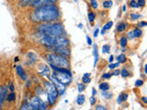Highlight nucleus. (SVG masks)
Segmentation results:
<instances>
[{
    "mask_svg": "<svg viewBox=\"0 0 147 110\" xmlns=\"http://www.w3.org/2000/svg\"><path fill=\"white\" fill-rule=\"evenodd\" d=\"M61 17L60 8L56 4H50L34 8L30 18L34 23H46L58 21Z\"/></svg>",
    "mask_w": 147,
    "mask_h": 110,
    "instance_id": "obj_1",
    "label": "nucleus"
},
{
    "mask_svg": "<svg viewBox=\"0 0 147 110\" xmlns=\"http://www.w3.org/2000/svg\"><path fill=\"white\" fill-rule=\"evenodd\" d=\"M38 30L40 33H42V35H47L50 37L66 36L65 29L62 23L59 21L43 23L39 26Z\"/></svg>",
    "mask_w": 147,
    "mask_h": 110,
    "instance_id": "obj_2",
    "label": "nucleus"
},
{
    "mask_svg": "<svg viewBox=\"0 0 147 110\" xmlns=\"http://www.w3.org/2000/svg\"><path fill=\"white\" fill-rule=\"evenodd\" d=\"M45 58L49 62H51L55 66L70 69V61H69V59L62 56V55H59L57 53L52 52L46 53Z\"/></svg>",
    "mask_w": 147,
    "mask_h": 110,
    "instance_id": "obj_3",
    "label": "nucleus"
},
{
    "mask_svg": "<svg viewBox=\"0 0 147 110\" xmlns=\"http://www.w3.org/2000/svg\"><path fill=\"white\" fill-rule=\"evenodd\" d=\"M43 86L45 89V93L47 95L49 105L53 107L58 100L59 92L51 81H43Z\"/></svg>",
    "mask_w": 147,
    "mask_h": 110,
    "instance_id": "obj_4",
    "label": "nucleus"
},
{
    "mask_svg": "<svg viewBox=\"0 0 147 110\" xmlns=\"http://www.w3.org/2000/svg\"><path fill=\"white\" fill-rule=\"evenodd\" d=\"M53 75L64 86H68L72 82V73L70 71H68V72H53Z\"/></svg>",
    "mask_w": 147,
    "mask_h": 110,
    "instance_id": "obj_5",
    "label": "nucleus"
},
{
    "mask_svg": "<svg viewBox=\"0 0 147 110\" xmlns=\"http://www.w3.org/2000/svg\"><path fill=\"white\" fill-rule=\"evenodd\" d=\"M30 109L33 110H43L47 109V105L45 102L40 98V96L36 95L31 97L30 100Z\"/></svg>",
    "mask_w": 147,
    "mask_h": 110,
    "instance_id": "obj_6",
    "label": "nucleus"
},
{
    "mask_svg": "<svg viewBox=\"0 0 147 110\" xmlns=\"http://www.w3.org/2000/svg\"><path fill=\"white\" fill-rule=\"evenodd\" d=\"M50 52H55L63 57L69 58L71 56V49L69 47H49L47 48Z\"/></svg>",
    "mask_w": 147,
    "mask_h": 110,
    "instance_id": "obj_7",
    "label": "nucleus"
},
{
    "mask_svg": "<svg viewBox=\"0 0 147 110\" xmlns=\"http://www.w3.org/2000/svg\"><path fill=\"white\" fill-rule=\"evenodd\" d=\"M48 78H49V80L55 85V87L57 88V90L59 92V95H63L64 94V92H65V87L66 86H64L63 84H61V82H60L53 75L49 76Z\"/></svg>",
    "mask_w": 147,
    "mask_h": 110,
    "instance_id": "obj_8",
    "label": "nucleus"
},
{
    "mask_svg": "<svg viewBox=\"0 0 147 110\" xmlns=\"http://www.w3.org/2000/svg\"><path fill=\"white\" fill-rule=\"evenodd\" d=\"M57 2H58V0H35V1L30 6V7L37 8L42 6H46V5H50V4H57Z\"/></svg>",
    "mask_w": 147,
    "mask_h": 110,
    "instance_id": "obj_9",
    "label": "nucleus"
},
{
    "mask_svg": "<svg viewBox=\"0 0 147 110\" xmlns=\"http://www.w3.org/2000/svg\"><path fill=\"white\" fill-rule=\"evenodd\" d=\"M16 72L22 81H28V75H27L25 70L23 69V67L21 65L16 66Z\"/></svg>",
    "mask_w": 147,
    "mask_h": 110,
    "instance_id": "obj_10",
    "label": "nucleus"
},
{
    "mask_svg": "<svg viewBox=\"0 0 147 110\" xmlns=\"http://www.w3.org/2000/svg\"><path fill=\"white\" fill-rule=\"evenodd\" d=\"M7 90H8L7 85H5L2 87V91H1V93H0V109L2 107L4 101L6 100V96L7 95Z\"/></svg>",
    "mask_w": 147,
    "mask_h": 110,
    "instance_id": "obj_11",
    "label": "nucleus"
},
{
    "mask_svg": "<svg viewBox=\"0 0 147 110\" xmlns=\"http://www.w3.org/2000/svg\"><path fill=\"white\" fill-rule=\"evenodd\" d=\"M34 1L35 0H20V2H18V6H20V7H30Z\"/></svg>",
    "mask_w": 147,
    "mask_h": 110,
    "instance_id": "obj_12",
    "label": "nucleus"
},
{
    "mask_svg": "<svg viewBox=\"0 0 147 110\" xmlns=\"http://www.w3.org/2000/svg\"><path fill=\"white\" fill-rule=\"evenodd\" d=\"M127 27H128V24L126 22H121V23H119V24L117 25L116 30H117L118 32H123V31H125L127 30Z\"/></svg>",
    "mask_w": 147,
    "mask_h": 110,
    "instance_id": "obj_13",
    "label": "nucleus"
},
{
    "mask_svg": "<svg viewBox=\"0 0 147 110\" xmlns=\"http://www.w3.org/2000/svg\"><path fill=\"white\" fill-rule=\"evenodd\" d=\"M16 93L15 92H10L8 95H7L6 96V100L7 101L8 103H13V102H15L16 101Z\"/></svg>",
    "mask_w": 147,
    "mask_h": 110,
    "instance_id": "obj_14",
    "label": "nucleus"
},
{
    "mask_svg": "<svg viewBox=\"0 0 147 110\" xmlns=\"http://www.w3.org/2000/svg\"><path fill=\"white\" fill-rule=\"evenodd\" d=\"M94 67L96 66V64L98 63V46H94Z\"/></svg>",
    "mask_w": 147,
    "mask_h": 110,
    "instance_id": "obj_15",
    "label": "nucleus"
},
{
    "mask_svg": "<svg viewBox=\"0 0 147 110\" xmlns=\"http://www.w3.org/2000/svg\"><path fill=\"white\" fill-rule=\"evenodd\" d=\"M85 101H86V96L84 95H79L77 96V98H76V103L77 105H82L83 104L85 103Z\"/></svg>",
    "mask_w": 147,
    "mask_h": 110,
    "instance_id": "obj_16",
    "label": "nucleus"
},
{
    "mask_svg": "<svg viewBox=\"0 0 147 110\" xmlns=\"http://www.w3.org/2000/svg\"><path fill=\"white\" fill-rule=\"evenodd\" d=\"M133 35H134L135 38H140L142 35V30L140 29V28H136V29L133 30Z\"/></svg>",
    "mask_w": 147,
    "mask_h": 110,
    "instance_id": "obj_17",
    "label": "nucleus"
},
{
    "mask_svg": "<svg viewBox=\"0 0 147 110\" xmlns=\"http://www.w3.org/2000/svg\"><path fill=\"white\" fill-rule=\"evenodd\" d=\"M20 109H23V110H29V109H30V105L29 101H27V100L23 101V103L21 104Z\"/></svg>",
    "mask_w": 147,
    "mask_h": 110,
    "instance_id": "obj_18",
    "label": "nucleus"
},
{
    "mask_svg": "<svg viewBox=\"0 0 147 110\" xmlns=\"http://www.w3.org/2000/svg\"><path fill=\"white\" fill-rule=\"evenodd\" d=\"M117 62H119V63H124V62H126L127 61V58L126 56L124 54H119V56H117Z\"/></svg>",
    "mask_w": 147,
    "mask_h": 110,
    "instance_id": "obj_19",
    "label": "nucleus"
},
{
    "mask_svg": "<svg viewBox=\"0 0 147 110\" xmlns=\"http://www.w3.org/2000/svg\"><path fill=\"white\" fill-rule=\"evenodd\" d=\"M98 87L101 91H108L109 89V85L108 82H101Z\"/></svg>",
    "mask_w": 147,
    "mask_h": 110,
    "instance_id": "obj_20",
    "label": "nucleus"
},
{
    "mask_svg": "<svg viewBox=\"0 0 147 110\" xmlns=\"http://www.w3.org/2000/svg\"><path fill=\"white\" fill-rule=\"evenodd\" d=\"M119 74L121 75V77H123V78H125V77H129L131 75V73H130V72H129L127 69H125V68H123L122 70H121V72H119Z\"/></svg>",
    "mask_w": 147,
    "mask_h": 110,
    "instance_id": "obj_21",
    "label": "nucleus"
},
{
    "mask_svg": "<svg viewBox=\"0 0 147 110\" xmlns=\"http://www.w3.org/2000/svg\"><path fill=\"white\" fill-rule=\"evenodd\" d=\"M112 1L111 0H106V1H103L102 3V6L104 8H110L112 7Z\"/></svg>",
    "mask_w": 147,
    "mask_h": 110,
    "instance_id": "obj_22",
    "label": "nucleus"
},
{
    "mask_svg": "<svg viewBox=\"0 0 147 110\" xmlns=\"http://www.w3.org/2000/svg\"><path fill=\"white\" fill-rule=\"evenodd\" d=\"M127 43H128V39L127 37H121V40H119V44H121V46L122 48L126 47L127 46Z\"/></svg>",
    "mask_w": 147,
    "mask_h": 110,
    "instance_id": "obj_23",
    "label": "nucleus"
},
{
    "mask_svg": "<svg viewBox=\"0 0 147 110\" xmlns=\"http://www.w3.org/2000/svg\"><path fill=\"white\" fill-rule=\"evenodd\" d=\"M87 17H88V20L90 23H93L96 19V14L94 12H89L87 14Z\"/></svg>",
    "mask_w": 147,
    "mask_h": 110,
    "instance_id": "obj_24",
    "label": "nucleus"
},
{
    "mask_svg": "<svg viewBox=\"0 0 147 110\" xmlns=\"http://www.w3.org/2000/svg\"><path fill=\"white\" fill-rule=\"evenodd\" d=\"M44 94V90L42 89V87H41L40 85H38L36 88V95L38 96H40L41 95Z\"/></svg>",
    "mask_w": 147,
    "mask_h": 110,
    "instance_id": "obj_25",
    "label": "nucleus"
},
{
    "mask_svg": "<svg viewBox=\"0 0 147 110\" xmlns=\"http://www.w3.org/2000/svg\"><path fill=\"white\" fill-rule=\"evenodd\" d=\"M140 17H142V16L139 15V14H136V13H131L130 14V18L131 20H137V19H139Z\"/></svg>",
    "mask_w": 147,
    "mask_h": 110,
    "instance_id": "obj_26",
    "label": "nucleus"
},
{
    "mask_svg": "<svg viewBox=\"0 0 147 110\" xmlns=\"http://www.w3.org/2000/svg\"><path fill=\"white\" fill-rule=\"evenodd\" d=\"M102 95L104 97L106 98V99H110L112 97V94L110 93V92H107V91H102Z\"/></svg>",
    "mask_w": 147,
    "mask_h": 110,
    "instance_id": "obj_27",
    "label": "nucleus"
},
{
    "mask_svg": "<svg viewBox=\"0 0 147 110\" xmlns=\"http://www.w3.org/2000/svg\"><path fill=\"white\" fill-rule=\"evenodd\" d=\"M77 89H78V92H79V93L81 94L82 92L86 89V85L84 84V82H82V84L80 82V84L77 85Z\"/></svg>",
    "mask_w": 147,
    "mask_h": 110,
    "instance_id": "obj_28",
    "label": "nucleus"
},
{
    "mask_svg": "<svg viewBox=\"0 0 147 110\" xmlns=\"http://www.w3.org/2000/svg\"><path fill=\"white\" fill-rule=\"evenodd\" d=\"M112 25H113V22L112 21H109L108 23H106L105 24V26L103 27V29H102V30H104V31H106V30H109L110 28L112 27Z\"/></svg>",
    "mask_w": 147,
    "mask_h": 110,
    "instance_id": "obj_29",
    "label": "nucleus"
},
{
    "mask_svg": "<svg viewBox=\"0 0 147 110\" xmlns=\"http://www.w3.org/2000/svg\"><path fill=\"white\" fill-rule=\"evenodd\" d=\"M90 6L91 7L93 8V9H96L98 7V1L96 0H90Z\"/></svg>",
    "mask_w": 147,
    "mask_h": 110,
    "instance_id": "obj_30",
    "label": "nucleus"
},
{
    "mask_svg": "<svg viewBox=\"0 0 147 110\" xmlns=\"http://www.w3.org/2000/svg\"><path fill=\"white\" fill-rule=\"evenodd\" d=\"M109 52H110V46L109 45H103L102 52L103 53H109Z\"/></svg>",
    "mask_w": 147,
    "mask_h": 110,
    "instance_id": "obj_31",
    "label": "nucleus"
},
{
    "mask_svg": "<svg viewBox=\"0 0 147 110\" xmlns=\"http://www.w3.org/2000/svg\"><path fill=\"white\" fill-rule=\"evenodd\" d=\"M119 66V62H116V63H111L110 62L109 64V68L110 69V70H114L115 68H118Z\"/></svg>",
    "mask_w": 147,
    "mask_h": 110,
    "instance_id": "obj_32",
    "label": "nucleus"
},
{
    "mask_svg": "<svg viewBox=\"0 0 147 110\" xmlns=\"http://www.w3.org/2000/svg\"><path fill=\"white\" fill-rule=\"evenodd\" d=\"M129 6H130L131 8H136V7H139L137 5V2L135 1V0H131L130 3H129Z\"/></svg>",
    "mask_w": 147,
    "mask_h": 110,
    "instance_id": "obj_33",
    "label": "nucleus"
},
{
    "mask_svg": "<svg viewBox=\"0 0 147 110\" xmlns=\"http://www.w3.org/2000/svg\"><path fill=\"white\" fill-rule=\"evenodd\" d=\"M111 76H112L111 72H106V73H103L102 74V78H104V79H110V77Z\"/></svg>",
    "mask_w": 147,
    "mask_h": 110,
    "instance_id": "obj_34",
    "label": "nucleus"
},
{
    "mask_svg": "<svg viewBox=\"0 0 147 110\" xmlns=\"http://www.w3.org/2000/svg\"><path fill=\"white\" fill-rule=\"evenodd\" d=\"M89 101H90V105H95L96 103V98L95 97V95H92L90 97V99H89Z\"/></svg>",
    "mask_w": 147,
    "mask_h": 110,
    "instance_id": "obj_35",
    "label": "nucleus"
},
{
    "mask_svg": "<svg viewBox=\"0 0 147 110\" xmlns=\"http://www.w3.org/2000/svg\"><path fill=\"white\" fill-rule=\"evenodd\" d=\"M137 5H138V7H144L145 6V0H138Z\"/></svg>",
    "mask_w": 147,
    "mask_h": 110,
    "instance_id": "obj_36",
    "label": "nucleus"
},
{
    "mask_svg": "<svg viewBox=\"0 0 147 110\" xmlns=\"http://www.w3.org/2000/svg\"><path fill=\"white\" fill-rule=\"evenodd\" d=\"M144 84V80H137V81L135 82V86H136V87H140V86H142Z\"/></svg>",
    "mask_w": 147,
    "mask_h": 110,
    "instance_id": "obj_37",
    "label": "nucleus"
},
{
    "mask_svg": "<svg viewBox=\"0 0 147 110\" xmlns=\"http://www.w3.org/2000/svg\"><path fill=\"white\" fill-rule=\"evenodd\" d=\"M82 80H83V82L86 85V84H88V82H90L91 79L90 77H82Z\"/></svg>",
    "mask_w": 147,
    "mask_h": 110,
    "instance_id": "obj_38",
    "label": "nucleus"
},
{
    "mask_svg": "<svg viewBox=\"0 0 147 110\" xmlns=\"http://www.w3.org/2000/svg\"><path fill=\"white\" fill-rule=\"evenodd\" d=\"M121 101L123 102V101H126L127 100V98H128V94L126 93H121Z\"/></svg>",
    "mask_w": 147,
    "mask_h": 110,
    "instance_id": "obj_39",
    "label": "nucleus"
},
{
    "mask_svg": "<svg viewBox=\"0 0 147 110\" xmlns=\"http://www.w3.org/2000/svg\"><path fill=\"white\" fill-rule=\"evenodd\" d=\"M138 26H139V28L145 27V26H147V22H146V21H141V22H139V24H138Z\"/></svg>",
    "mask_w": 147,
    "mask_h": 110,
    "instance_id": "obj_40",
    "label": "nucleus"
},
{
    "mask_svg": "<svg viewBox=\"0 0 147 110\" xmlns=\"http://www.w3.org/2000/svg\"><path fill=\"white\" fill-rule=\"evenodd\" d=\"M8 89L10 90V92H15V87H14V85L12 84V82H10V84H9Z\"/></svg>",
    "mask_w": 147,
    "mask_h": 110,
    "instance_id": "obj_41",
    "label": "nucleus"
},
{
    "mask_svg": "<svg viewBox=\"0 0 147 110\" xmlns=\"http://www.w3.org/2000/svg\"><path fill=\"white\" fill-rule=\"evenodd\" d=\"M128 38L130 39V40H132L133 38H135L134 35H133V32H132V31L128 32Z\"/></svg>",
    "mask_w": 147,
    "mask_h": 110,
    "instance_id": "obj_42",
    "label": "nucleus"
},
{
    "mask_svg": "<svg viewBox=\"0 0 147 110\" xmlns=\"http://www.w3.org/2000/svg\"><path fill=\"white\" fill-rule=\"evenodd\" d=\"M96 110H105L106 107H103V105H96V107H95Z\"/></svg>",
    "mask_w": 147,
    "mask_h": 110,
    "instance_id": "obj_43",
    "label": "nucleus"
},
{
    "mask_svg": "<svg viewBox=\"0 0 147 110\" xmlns=\"http://www.w3.org/2000/svg\"><path fill=\"white\" fill-rule=\"evenodd\" d=\"M119 74V70H114V72H112V75L118 76Z\"/></svg>",
    "mask_w": 147,
    "mask_h": 110,
    "instance_id": "obj_44",
    "label": "nucleus"
},
{
    "mask_svg": "<svg viewBox=\"0 0 147 110\" xmlns=\"http://www.w3.org/2000/svg\"><path fill=\"white\" fill-rule=\"evenodd\" d=\"M86 41H87V44L88 45H92V40L88 36H86Z\"/></svg>",
    "mask_w": 147,
    "mask_h": 110,
    "instance_id": "obj_45",
    "label": "nucleus"
},
{
    "mask_svg": "<svg viewBox=\"0 0 147 110\" xmlns=\"http://www.w3.org/2000/svg\"><path fill=\"white\" fill-rule=\"evenodd\" d=\"M98 31H99L98 29H96V30H95V32H94V37H95V38H96V37H98Z\"/></svg>",
    "mask_w": 147,
    "mask_h": 110,
    "instance_id": "obj_46",
    "label": "nucleus"
},
{
    "mask_svg": "<svg viewBox=\"0 0 147 110\" xmlns=\"http://www.w3.org/2000/svg\"><path fill=\"white\" fill-rule=\"evenodd\" d=\"M141 100H142V102H144V104H147V98H146V97H144H144H142V98H141Z\"/></svg>",
    "mask_w": 147,
    "mask_h": 110,
    "instance_id": "obj_47",
    "label": "nucleus"
},
{
    "mask_svg": "<svg viewBox=\"0 0 147 110\" xmlns=\"http://www.w3.org/2000/svg\"><path fill=\"white\" fill-rule=\"evenodd\" d=\"M113 60H114L113 55H110V56H109V62H113Z\"/></svg>",
    "mask_w": 147,
    "mask_h": 110,
    "instance_id": "obj_48",
    "label": "nucleus"
},
{
    "mask_svg": "<svg viewBox=\"0 0 147 110\" xmlns=\"http://www.w3.org/2000/svg\"><path fill=\"white\" fill-rule=\"evenodd\" d=\"M96 94V90L95 88H92V95H95Z\"/></svg>",
    "mask_w": 147,
    "mask_h": 110,
    "instance_id": "obj_49",
    "label": "nucleus"
},
{
    "mask_svg": "<svg viewBox=\"0 0 147 110\" xmlns=\"http://www.w3.org/2000/svg\"><path fill=\"white\" fill-rule=\"evenodd\" d=\"M83 77H90V73L86 72V73H85L84 75H83Z\"/></svg>",
    "mask_w": 147,
    "mask_h": 110,
    "instance_id": "obj_50",
    "label": "nucleus"
},
{
    "mask_svg": "<svg viewBox=\"0 0 147 110\" xmlns=\"http://www.w3.org/2000/svg\"><path fill=\"white\" fill-rule=\"evenodd\" d=\"M122 11H123V12H125V11H126V6H125V5H124V6L122 7Z\"/></svg>",
    "mask_w": 147,
    "mask_h": 110,
    "instance_id": "obj_51",
    "label": "nucleus"
},
{
    "mask_svg": "<svg viewBox=\"0 0 147 110\" xmlns=\"http://www.w3.org/2000/svg\"><path fill=\"white\" fill-rule=\"evenodd\" d=\"M78 28H79V29H83V25L79 24V25H78Z\"/></svg>",
    "mask_w": 147,
    "mask_h": 110,
    "instance_id": "obj_52",
    "label": "nucleus"
},
{
    "mask_svg": "<svg viewBox=\"0 0 147 110\" xmlns=\"http://www.w3.org/2000/svg\"><path fill=\"white\" fill-rule=\"evenodd\" d=\"M74 1H75L76 3H77V2H78V0H74Z\"/></svg>",
    "mask_w": 147,
    "mask_h": 110,
    "instance_id": "obj_53",
    "label": "nucleus"
},
{
    "mask_svg": "<svg viewBox=\"0 0 147 110\" xmlns=\"http://www.w3.org/2000/svg\"><path fill=\"white\" fill-rule=\"evenodd\" d=\"M119 1H121V0H119Z\"/></svg>",
    "mask_w": 147,
    "mask_h": 110,
    "instance_id": "obj_54",
    "label": "nucleus"
}]
</instances>
